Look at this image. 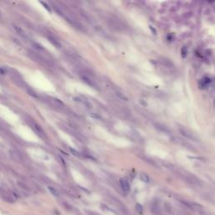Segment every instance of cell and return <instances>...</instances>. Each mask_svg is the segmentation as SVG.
Instances as JSON below:
<instances>
[{"mask_svg": "<svg viewBox=\"0 0 215 215\" xmlns=\"http://www.w3.org/2000/svg\"><path fill=\"white\" fill-rule=\"evenodd\" d=\"M179 131L185 138H187V139L193 141V142H199V139L195 135V134H193L192 132H190L189 130L186 129L185 128H180Z\"/></svg>", "mask_w": 215, "mask_h": 215, "instance_id": "6da1fadb", "label": "cell"}, {"mask_svg": "<svg viewBox=\"0 0 215 215\" xmlns=\"http://www.w3.org/2000/svg\"><path fill=\"white\" fill-rule=\"evenodd\" d=\"M119 184H120V187H121L123 192H125V193H129L130 191V185H129V183L128 181V180L125 179V178H122V179H120V181H119Z\"/></svg>", "mask_w": 215, "mask_h": 215, "instance_id": "7a4b0ae2", "label": "cell"}, {"mask_svg": "<svg viewBox=\"0 0 215 215\" xmlns=\"http://www.w3.org/2000/svg\"><path fill=\"white\" fill-rule=\"evenodd\" d=\"M155 127L156 129H158L159 131H161V132H162V133L168 134H170L171 133H172V132H171V130L168 128H167L166 126L163 125H161V123H155Z\"/></svg>", "mask_w": 215, "mask_h": 215, "instance_id": "3957f363", "label": "cell"}, {"mask_svg": "<svg viewBox=\"0 0 215 215\" xmlns=\"http://www.w3.org/2000/svg\"><path fill=\"white\" fill-rule=\"evenodd\" d=\"M47 38H48L49 41L55 47H56V48H61V45L60 44V42L58 41H56V40L55 39V38L51 37V36H50V35L47 36Z\"/></svg>", "mask_w": 215, "mask_h": 215, "instance_id": "277c9868", "label": "cell"}, {"mask_svg": "<svg viewBox=\"0 0 215 215\" xmlns=\"http://www.w3.org/2000/svg\"><path fill=\"white\" fill-rule=\"evenodd\" d=\"M115 94H116V96H117L119 99H121L123 101H125L127 102L129 100V98L126 97V95L123 93H122L121 91H119V90H116L115 91Z\"/></svg>", "mask_w": 215, "mask_h": 215, "instance_id": "5b68a950", "label": "cell"}, {"mask_svg": "<svg viewBox=\"0 0 215 215\" xmlns=\"http://www.w3.org/2000/svg\"><path fill=\"white\" fill-rule=\"evenodd\" d=\"M31 125H32V127H33V129H34L36 132L37 133H39V134H41V135H45V133H44V131L42 130V129H41V127H40L37 123H36L35 122H32L31 123Z\"/></svg>", "mask_w": 215, "mask_h": 215, "instance_id": "8992f818", "label": "cell"}, {"mask_svg": "<svg viewBox=\"0 0 215 215\" xmlns=\"http://www.w3.org/2000/svg\"><path fill=\"white\" fill-rule=\"evenodd\" d=\"M13 28L14 29V30H15L18 33V34L22 36V37H26V34H25V32L23 30H22L20 27L17 26V25H15V24H14L13 25Z\"/></svg>", "mask_w": 215, "mask_h": 215, "instance_id": "52a82bcc", "label": "cell"}, {"mask_svg": "<svg viewBox=\"0 0 215 215\" xmlns=\"http://www.w3.org/2000/svg\"><path fill=\"white\" fill-rule=\"evenodd\" d=\"M18 185H19V187L20 188L23 189L24 191L28 192H30V188L29 187V186H28L26 183H23V181H18Z\"/></svg>", "mask_w": 215, "mask_h": 215, "instance_id": "ba28073f", "label": "cell"}, {"mask_svg": "<svg viewBox=\"0 0 215 215\" xmlns=\"http://www.w3.org/2000/svg\"><path fill=\"white\" fill-rule=\"evenodd\" d=\"M48 189H49V191H50V193H51L52 195H54L55 197H56V198H58V197H60V192L57 191L56 188H55V187H50V186H49V187H48Z\"/></svg>", "mask_w": 215, "mask_h": 215, "instance_id": "9c48e42d", "label": "cell"}, {"mask_svg": "<svg viewBox=\"0 0 215 215\" xmlns=\"http://www.w3.org/2000/svg\"><path fill=\"white\" fill-rule=\"evenodd\" d=\"M140 177L141 181H145V183H149V181H150V177H149L148 175L145 173H141L140 175Z\"/></svg>", "mask_w": 215, "mask_h": 215, "instance_id": "30bf717a", "label": "cell"}, {"mask_svg": "<svg viewBox=\"0 0 215 215\" xmlns=\"http://www.w3.org/2000/svg\"><path fill=\"white\" fill-rule=\"evenodd\" d=\"M82 79H83V81H84L85 82H87V84H88L89 86H92V87H96V84H95V83H94V82H91V80H90V79H88L87 77H85V76H83Z\"/></svg>", "mask_w": 215, "mask_h": 215, "instance_id": "8fae6325", "label": "cell"}, {"mask_svg": "<svg viewBox=\"0 0 215 215\" xmlns=\"http://www.w3.org/2000/svg\"><path fill=\"white\" fill-rule=\"evenodd\" d=\"M161 61H162V63H163L164 65L166 66V67H170L171 65H172V63H171V61H170L169 60H167L166 58H163Z\"/></svg>", "mask_w": 215, "mask_h": 215, "instance_id": "7c38bea8", "label": "cell"}, {"mask_svg": "<svg viewBox=\"0 0 215 215\" xmlns=\"http://www.w3.org/2000/svg\"><path fill=\"white\" fill-rule=\"evenodd\" d=\"M135 209H136V210H137V212H139V213L141 214L142 213H143V207H142L140 204H136Z\"/></svg>", "mask_w": 215, "mask_h": 215, "instance_id": "4fadbf2b", "label": "cell"}, {"mask_svg": "<svg viewBox=\"0 0 215 215\" xmlns=\"http://www.w3.org/2000/svg\"><path fill=\"white\" fill-rule=\"evenodd\" d=\"M41 3H42V4H43L44 6H45V9H46L47 10H48L49 12H50V11H51V9L50 8V6H49L48 4H46V3H45V2H41Z\"/></svg>", "mask_w": 215, "mask_h": 215, "instance_id": "5bb4252c", "label": "cell"}, {"mask_svg": "<svg viewBox=\"0 0 215 215\" xmlns=\"http://www.w3.org/2000/svg\"><path fill=\"white\" fill-rule=\"evenodd\" d=\"M70 151H71V152L74 155H76V156H79V152H77L76 151L73 150L72 148H70Z\"/></svg>", "mask_w": 215, "mask_h": 215, "instance_id": "9a60e30c", "label": "cell"}, {"mask_svg": "<svg viewBox=\"0 0 215 215\" xmlns=\"http://www.w3.org/2000/svg\"><path fill=\"white\" fill-rule=\"evenodd\" d=\"M34 46H35V48L37 49V50H43V47H42L41 45H40L39 44L35 43V44H34Z\"/></svg>", "mask_w": 215, "mask_h": 215, "instance_id": "2e32d148", "label": "cell"}, {"mask_svg": "<svg viewBox=\"0 0 215 215\" xmlns=\"http://www.w3.org/2000/svg\"><path fill=\"white\" fill-rule=\"evenodd\" d=\"M87 213L88 214V215H99V214L95 213V212H93V211H87Z\"/></svg>", "mask_w": 215, "mask_h": 215, "instance_id": "e0dca14e", "label": "cell"}, {"mask_svg": "<svg viewBox=\"0 0 215 215\" xmlns=\"http://www.w3.org/2000/svg\"><path fill=\"white\" fill-rule=\"evenodd\" d=\"M54 9H55V10H56V12L58 13V14H61V15H62V14H63L62 12H61V10H60L58 8H56V7H54Z\"/></svg>", "mask_w": 215, "mask_h": 215, "instance_id": "ac0fdd59", "label": "cell"}, {"mask_svg": "<svg viewBox=\"0 0 215 215\" xmlns=\"http://www.w3.org/2000/svg\"><path fill=\"white\" fill-rule=\"evenodd\" d=\"M214 101H215V98H214Z\"/></svg>", "mask_w": 215, "mask_h": 215, "instance_id": "d6986e66", "label": "cell"}]
</instances>
